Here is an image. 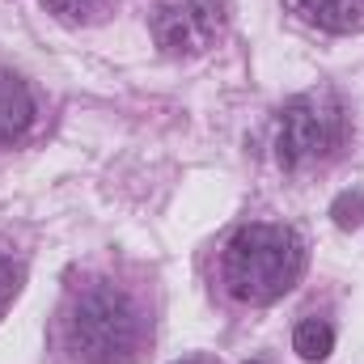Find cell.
I'll return each mask as SVG.
<instances>
[{"label":"cell","mask_w":364,"mask_h":364,"mask_svg":"<svg viewBox=\"0 0 364 364\" xmlns=\"http://www.w3.org/2000/svg\"><path fill=\"white\" fill-rule=\"evenodd\" d=\"M292 9H296L309 26L331 30V34L364 30V0H292Z\"/></svg>","instance_id":"obj_6"},{"label":"cell","mask_w":364,"mask_h":364,"mask_svg":"<svg viewBox=\"0 0 364 364\" xmlns=\"http://www.w3.org/2000/svg\"><path fill=\"white\" fill-rule=\"evenodd\" d=\"M60 21H68V26H90L97 21L106 9H110V0H43Z\"/></svg>","instance_id":"obj_8"},{"label":"cell","mask_w":364,"mask_h":364,"mask_svg":"<svg viewBox=\"0 0 364 364\" xmlns=\"http://www.w3.org/2000/svg\"><path fill=\"white\" fill-rule=\"evenodd\" d=\"M360 212H364V195H343V199L335 203L339 225H360Z\"/></svg>","instance_id":"obj_10"},{"label":"cell","mask_w":364,"mask_h":364,"mask_svg":"<svg viewBox=\"0 0 364 364\" xmlns=\"http://www.w3.org/2000/svg\"><path fill=\"white\" fill-rule=\"evenodd\" d=\"M17 292H21V263H13L9 255H0V314L13 305Z\"/></svg>","instance_id":"obj_9"},{"label":"cell","mask_w":364,"mask_h":364,"mask_svg":"<svg viewBox=\"0 0 364 364\" xmlns=\"http://www.w3.org/2000/svg\"><path fill=\"white\" fill-rule=\"evenodd\" d=\"M348 140L343 106L331 93H301L275 123V161L284 170H309L331 161Z\"/></svg>","instance_id":"obj_3"},{"label":"cell","mask_w":364,"mask_h":364,"mask_svg":"<svg viewBox=\"0 0 364 364\" xmlns=\"http://www.w3.org/2000/svg\"><path fill=\"white\" fill-rule=\"evenodd\" d=\"M225 34L220 0H161L153 13V38L166 55H203Z\"/></svg>","instance_id":"obj_4"},{"label":"cell","mask_w":364,"mask_h":364,"mask_svg":"<svg viewBox=\"0 0 364 364\" xmlns=\"http://www.w3.org/2000/svg\"><path fill=\"white\" fill-rule=\"evenodd\" d=\"M305 272V242L284 225H246L229 237L220 284L242 305H272Z\"/></svg>","instance_id":"obj_1"},{"label":"cell","mask_w":364,"mask_h":364,"mask_svg":"<svg viewBox=\"0 0 364 364\" xmlns=\"http://www.w3.org/2000/svg\"><path fill=\"white\" fill-rule=\"evenodd\" d=\"M250 364H259V360H250Z\"/></svg>","instance_id":"obj_11"},{"label":"cell","mask_w":364,"mask_h":364,"mask_svg":"<svg viewBox=\"0 0 364 364\" xmlns=\"http://www.w3.org/2000/svg\"><path fill=\"white\" fill-rule=\"evenodd\" d=\"M292 348L301 352V360H326L331 348H335V331H331V322H322V318H305V322L296 326V335H292Z\"/></svg>","instance_id":"obj_7"},{"label":"cell","mask_w":364,"mask_h":364,"mask_svg":"<svg viewBox=\"0 0 364 364\" xmlns=\"http://www.w3.org/2000/svg\"><path fill=\"white\" fill-rule=\"evenodd\" d=\"M30 123H34V93L21 77L0 68V144L17 140Z\"/></svg>","instance_id":"obj_5"},{"label":"cell","mask_w":364,"mask_h":364,"mask_svg":"<svg viewBox=\"0 0 364 364\" xmlns=\"http://www.w3.org/2000/svg\"><path fill=\"white\" fill-rule=\"evenodd\" d=\"M140 309L114 284H90L64 314L68 352L81 364H132L140 352Z\"/></svg>","instance_id":"obj_2"}]
</instances>
